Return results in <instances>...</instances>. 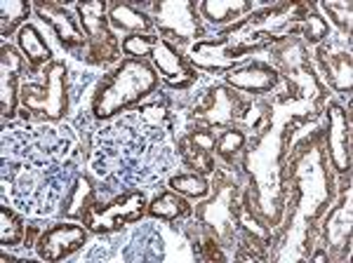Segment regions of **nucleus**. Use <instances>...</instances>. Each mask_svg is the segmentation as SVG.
<instances>
[{"label":"nucleus","mask_w":353,"mask_h":263,"mask_svg":"<svg viewBox=\"0 0 353 263\" xmlns=\"http://www.w3.org/2000/svg\"><path fill=\"white\" fill-rule=\"evenodd\" d=\"M90 193H92V186H90V181L85 179V176H81V179L76 181V186H73V196H71V200H68L66 214H68V216L81 214V207H83L85 200L90 198Z\"/></svg>","instance_id":"b1692460"},{"label":"nucleus","mask_w":353,"mask_h":263,"mask_svg":"<svg viewBox=\"0 0 353 263\" xmlns=\"http://www.w3.org/2000/svg\"><path fill=\"white\" fill-rule=\"evenodd\" d=\"M158 87L156 71L141 59L123 61L113 76L106 80V85L99 90L94 99V116L109 118L123 108L146 99Z\"/></svg>","instance_id":"f257e3e1"},{"label":"nucleus","mask_w":353,"mask_h":263,"mask_svg":"<svg viewBox=\"0 0 353 263\" xmlns=\"http://www.w3.org/2000/svg\"><path fill=\"white\" fill-rule=\"evenodd\" d=\"M36 12L41 14L50 26L54 28V33L59 36V40L66 45V48H76V45H83L85 38H83L81 28L73 24L71 14H68L64 8H59V5H54V3H38L36 5Z\"/></svg>","instance_id":"9d476101"},{"label":"nucleus","mask_w":353,"mask_h":263,"mask_svg":"<svg viewBox=\"0 0 353 263\" xmlns=\"http://www.w3.org/2000/svg\"><path fill=\"white\" fill-rule=\"evenodd\" d=\"M109 10V5L104 0L99 3H81L78 5V14H81V24L83 31L88 33L94 43H113V36L106 26V17L104 12Z\"/></svg>","instance_id":"f8f14e48"},{"label":"nucleus","mask_w":353,"mask_h":263,"mask_svg":"<svg viewBox=\"0 0 353 263\" xmlns=\"http://www.w3.org/2000/svg\"><path fill=\"white\" fill-rule=\"evenodd\" d=\"M214 101H217V106L212 108V111H210V120H212V123H217V125H221V123H226V120L231 118V113H233V101L229 99V94L224 92V90L221 87H217L214 90Z\"/></svg>","instance_id":"5701e85b"},{"label":"nucleus","mask_w":353,"mask_h":263,"mask_svg":"<svg viewBox=\"0 0 353 263\" xmlns=\"http://www.w3.org/2000/svg\"><path fill=\"white\" fill-rule=\"evenodd\" d=\"M248 10H254V5L248 0H208L201 5L205 19H210L212 24H226L229 19H236L238 14L248 12Z\"/></svg>","instance_id":"4468645a"},{"label":"nucleus","mask_w":353,"mask_h":263,"mask_svg":"<svg viewBox=\"0 0 353 263\" xmlns=\"http://www.w3.org/2000/svg\"><path fill=\"white\" fill-rule=\"evenodd\" d=\"M151 54H153V64H156L158 73H161L170 85H174V87H186L193 80L191 68L184 64L181 54L176 52L165 38H156Z\"/></svg>","instance_id":"423d86ee"},{"label":"nucleus","mask_w":353,"mask_h":263,"mask_svg":"<svg viewBox=\"0 0 353 263\" xmlns=\"http://www.w3.org/2000/svg\"><path fill=\"white\" fill-rule=\"evenodd\" d=\"M191 141L196 144L198 151H208V153L212 151L214 144H217V141H214V136L212 134H205V132H201V134H193Z\"/></svg>","instance_id":"bb28decb"},{"label":"nucleus","mask_w":353,"mask_h":263,"mask_svg":"<svg viewBox=\"0 0 353 263\" xmlns=\"http://www.w3.org/2000/svg\"><path fill=\"white\" fill-rule=\"evenodd\" d=\"M0 12H3V36L8 38L10 33H14V28L26 19L31 12V5L21 3V0H3L0 3Z\"/></svg>","instance_id":"a211bd4d"},{"label":"nucleus","mask_w":353,"mask_h":263,"mask_svg":"<svg viewBox=\"0 0 353 263\" xmlns=\"http://www.w3.org/2000/svg\"><path fill=\"white\" fill-rule=\"evenodd\" d=\"M304 24H306L304 36H306V40H309V43H318V40L325 38V36H327V31H330L327 21L323 19V17H318V14L304 17Z\"/></svg>","instance_id":"393cba45"},{"label":"nucleus","mask_w":353,"mask_h":263,"mask_svg":"<svg viewBox=\"0 0 353 263\" xmlns=\"http://www.w3.org/2000/svg\"><path fill=\"white\" fill-rule=\"evenodd\" d=\"M24 240V226L21 219L14 216L8 207L0 209V242L5 247H17V244Z\"/></svg>","instance_id":"aec40b11"},{"label":"nucleus","mask_w":353,"mask_h":263,"mask_svg":"<svg viewBox=\"0 0 353 263\" xmlns=\"http://www.w3.org/2000/svg\"><path fill=\"white\" fill-rule=\"evenodd\" d=\"M17 43H19L21 52L26 54V59L31 61V66H41L50 61V48L43 40V36L38 33V28L33 24H24L17 33Z\"/></svg>","instance_id":"ddd939ff"},{"label":"nucleus","mask_w":353,"mask_h":263,"mask_svg":"<svg viewBox=\"0 0 353 263\" xmlns=\"http://www.w3.org/2000/svg\"><path fill=\"white\" fill-rule=\"evenodd\" d=\"M189 207L186 202L179 198V193H163L161 198H156L149 207V214L151 216H158V219H176V216L186 214Z\"/></svg>","instance_id":"f3484780"},{"label":"nucleus","mask_w":353,"mask_h":263,"mask_svg":"<svg viewBox=\"0 0 353 263\" xmlns=\"http://www.w3.org/2000/svg\"><path fill=\"white\" fill-rule=\"evenodd\" d=\"M109 21L113 26L128 28V31H137V33H141V36H146V33L153 28L149 17H146L144 12H139V10L130 8V5H111Z\"/></svg>","instance_id":"2eb2a0df"},{"label":"nucleus","mask_w":353,"mask_h":263,"mask_svg":"<svg viewBox=\"0 0 353 263\" xmlns=\"http://www.w3.org/2000/svg\"><path fill=\"white\" fill-rule=\"evenodd\" d=\"M88 242V231L76 224H57L38 240V256L45 261H61Z\"/></svg>","instance_id":"7ed1b4c3"},{"label":"nucleus","mask_w":353,"mask_h":263,"mask_svg":"<svg viewBox=\"0 0 353 263\" xmlns=\"http://www.w3.org/2000/svg\"><path fill=\"white\" fill-rule=\"evenodd\" d=\"M21 71V56L17 54L14 48L3 45V83H0V92H3V116L12 118L17 111V73Z\"/></svg>","instance_id":"9b49d317"},{"label":"nucleus","mask_w":353,"mask_h":263,"mask_svg":"<svg viewBox=\"0 0 353 263\" xmlns=\"http://www.w3.org/2000/svg\"><path fill=\"white\" fill-rule=\"evenodd\" d=\"M170 186H172L174 193L189 196V198H205L210 191L208 181L198 174H179V176H174V179H170Z\"/></svg>","instance_id":"412c9836"},{"label":"nucleus","mask_w":353,"mask_h":263,"mask_svg":"<svg viewBox=\"0 0 353 263\" xmlns=\"http://www.w3.org/2000/svg\"><path fill=\"white\" fill-rule=\"evenodd\" d=\"M21 104L28 111L41 113L50 120H59L66 113V66L54 61L48 68V87L45 85H21Z\"/></svg>","instance_id":"f03ea898"},{"label":"nucleus","mask_w":353,"mask_h":263,"mask_svg":"<svg viewBox=\"0 0 353 263\" xmlns=\"http://www.w3.org/2000/svg\"><path fill=\"white\" fill-rule=\"evenodd\" d=\"M146 207V198L144 193H130L128 198L116 202L113 207L104 209V211H94L92 216V231L101 233V231H113V228L128 224V221H134L141 216V211Z\"/></svg>","instance_id":"6e6552de"},{"label":"nucleus","mask_w":353,"mask_h":263,"mask_svg":"<svg viewBox=\"0 0 353 263\" xmlns=\"http://www.w3.org/2000/svg\"><path fill=\"white\" fill-rule=\"evenodd\" d=\"M153 43H156V38L139 36V33H134V36H128V38L123 40L121 50L130 56V59H141V56H146L149 52H153Z\"/></svg>","instance_id":"4be33fe9"},{"label":"nucleus","mask_w":353,"mask_h":263,"mask_svg":"<svg viewBox=\"0 0 353 263\" xmlns=\"http://www.w3.org/2000/svg\"><path fill=\"white\" fill-rule=\"evenodd\" d=\"M292 19H299V17H292L290 8L273 10V12L261 17V21H257V24H250V33H271V36H283V33L288 31V26Z\"/></svg>","instance_id":"dca6fc26"},{"label":"nucleus","mask_w":353,"mask_h":263,"mask_svg":"<svg viewBox=\"0 0 353 263\" xmlns=\"http://www.w3.org/2000/svg\"><path fill=\"white\" fill-rule=\"evenodd\" d=\"M231 38L217 40V43H198L196 48L189 52V59L193 66L205 68V71H229L243 59L245 52H250L248 48L233 50Z\"/></svg>","instance_id":"39448f33"},{"label":"nucleus","mask_w":353,"mask_h":263,"mask_svg":"<svg viewBox=\"0 0 353 263\" xmlns=\"http://www.w3.org/2000/svg\"><path fill=\"white\" fill-rule=\"evenodd\" d=\"M323 64H325V71L330 73V78H332L334 87L339 90V92H349L351 90V59L344 54L339 56H327V59H323Z\"/></svg>","instance_id":"6ab92c4d"},{"label":"nucleus","mask_w":353,"mask_h":263,"mask_svg":"<svg viewBox=\"0 0 353 263\" xmlns=\"http://www.w3.org/2000/svg\"><path fill=\"white\" fill-rule=\"evenodd\" d=\"M226 83L236 90H243V92L259 94V92H269V90L276 87L278 73L273 71L271 66L250 64V66H243V68L231 71L229 76H226Z\"/></svg>","instance_id":"1a4fd4ad"},{"label":"nucleus","mask_w":353,"mask_h":263,"mask_svg":"<svg viewBox=\"0 0 353 263\" xmlns=\"http://www.w3.org/2000/svg\"><path fill=\"white\" fill-rule=\"evenodd\" d=\"M156 19L158 26L165 31L174 33L181 40H196L201 28H198L196 8L189 0H170V3L156 5Z\"/></svg>","instance_id":"20e7f679"},{"label":"nucleus","mask_w":353,"mask_h":263,"mask_svg":"<svg viewBox=\"0 0 353 263\" xmlns=\"http://www.w3.org/2000/svg\"><path fill=\"white\" fill-rule=\"evenodd\" d=\"M351 136H349V120L341 106H330V132H327V144H330V158L337 171H349L351 167Z\"/></svg>","instance_id":"0eeeda50"},{"label":"nucleus","mask_w":353,"mask_h":263,"mask_svg":"<svg viewBox=\"0 0 353 263\" xmlns=\"http://www.w3.org/2000/svg\"><path fill=\"white\" fill-rule=\"evenodd\" d=\"M243 144H245L243 132L229 129V132H224V136L219 139V153H221V156H231V153L241 151Z\"/></svg>","instance_id":"a878e982"}]
</instances>
